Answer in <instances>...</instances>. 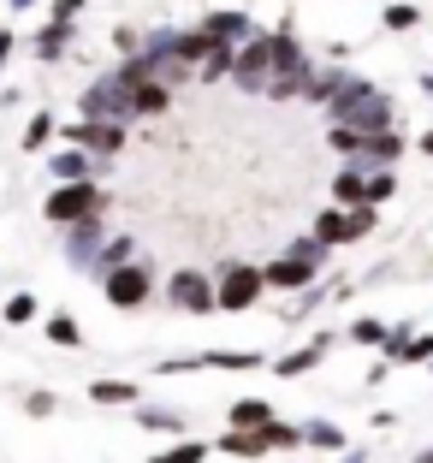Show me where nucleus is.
<instances>
[{
	"label": "nucleus",
	"mask_w": 433,
	"mask_h": 463,
	"mask_svg": "<svg viewBox=\"0 0 433 463\" xmlns=\"http://www.w3.org/2000/svg\"><path fill=\"white\" fill-rule=\"evenodd\" d=\"M202 30H208L214 42H238V36H249V18H244V13H214Z\"/></svg>",
	"instance_id": "obj_9"
},
{
	"label": "nucleus",
	"mask_w": 433,
	"mask_h": 463,
	"mask_svg": "<svg viewBox=\"0 0 433 463\" xmlns=\"http://www.w3.org/2000/svg\"><path fill=\"white\" fill-rule=\"evenodd\" d=\"M386 24H398V30H409V24H416V6H392V13H386Z\"/></svg>",
	"instance_id": "obj_20"
},
{
	"label": "nucleus",
	"mask_w": 433,
	"mask_h": 463,
	"mask_svg": "<svg viewBox=\"0 0 433 463\" xmlns=\"http://www.w3.org/2000/svg\"><path fill=\"white\" fill-rule=\"evenodd\" d=\"M261 422H273V404H261V398L231 404V428H261Z\"/></svg>",
	"instance_id": "obj_11"
},
{
	"label": "nucleus",
	"mask_w": 433,
	"mask_h": 463,
	"mask_svg": "<svg viewBox=\"0 0 433 463\" xmlns=\"http://www.w3.org/2000/svg\"><path fill=\"white\" fill-rule=\"evenodd\" d=\"M380 196H392V173H380V178H368V203H380Z\"/></svg>",
	"instance_id": "obj_19"
},
{
	"label": "nucleus",
	"mask_w": 433,
	"mask_h": 463,
	"mask_svg": "<svg viewBox=\"0 0 433 463\" xmlns=\"http://www.w3.org/2000/svg\"><path fill=\"white\" fill-rule=\"evenodd\" d=\"M231 78L244 83V90H268V78H273V42L256 36L249 48H238V54H231Z\"/></svg>",
	"instance_id": "obj_4"
},
{
	"label": "nucleus",
	"mask_w": 433,
	"mask_h": 463,
	"mask_svg": "<svg viewBox=\"0 0 433 463\" xmlns=\"http://www.w3.org/2000/svg\"><path fill=\"white\" fill-rule=\"evenodd\" d=\"M273 368H279L285 381H291V374H309V368H315V351H297V356H285V363H273Z\"/></svg>",
	"instance_id": "obj_15"
},
{
	"label": "nucleus",
	"mask_w": 433,
	"mask_h": 463,
	"mask_svg": "<svg viewBox=\"0 0 433 463\" xmlns=\"http://www.w3.org/2000/svg\"><path fill=\"white\" fill-rule=\"evenodd\" d=\"M173 303H178V309H190V315H208V309H214V286H208V279H202V273H173Z\"/></svg>",
	"instance_id": "obj_5"
},
{
	"label": "nucleus",
	"mask_w": 433,
	"mask_h": 463,
	"mask_svg": "<svg viewBox=\"0 0 433 463\" xmlns=\"http://www.w3.org/2000/svg\"><path fill=\"white\" fill-rule=\"evenodd\" d=\"M333 191H339V203H344V208H351V203H368V178L339 173V184H333Z\"/></svg>",
	"instance_id": "obj_13"
},
{
	"label": "nucleus",
	"mask_w": 433,
	"mask_h": 463,
	"mask_svg": "<svg viewBox=\"0 0 433 463\" xmlns=\"http://www.w3.org/2000/svg\"><path fill=\"white\" fill-rule=\"evenodd\" d=\"M108 208V196H101V184H89V178H71L66 191L48 196V220L54 226H83V220H95Z\"/></svg>",
	"instance_id": "obj_2"
},
{
	"label": "nucleus",
	"mask_w": 433,
	"mask_h": 463,
	"mask_svg": "<svg viewBox=\"0 0 433 463\" xmlns=\"http://www.w3.org/2000/svg\"><path fill=\"white\" fill-rule=\"evenodd\" d=\"M48 131H54V119H48V113H42V119H30L24 143H30V149H42V143H48Z\"/></svg>",
	"instance_id": "obj_16"
},
{
	"label": "nucleus",
	"mask_w": 433,
	"mask_h": 463,
	"mask_svg": "<svg viewBox=\"0 0 433 463\" xmlns=\"http://www.w3.org/2000/svg\"><path fill=\"white\" fill-rule=\"evenodd\" d=\"M368 232H374V208H368V203H351V208L321 214L315 238H321V244H351V238H368Z\"/></svg>",
	"instance_id": "obj_3"
},
{
	"label": "nucleus",
	"mask_w": 433,
	"mask_h": 463,
	"mask_svg": "<svg viewBox=\"0 0 433 463\" xmlns=\"http://www.w3.org/2000/svg\"><path fill=\"white\" fill-rule=\"evenodd\" d=\"M30 315H36V303H30V298H13V303H6V321H30Z\"/></svg>",
	"instance_id": "obj_18"
},
{
	"label": "nucleus",
	"mask_w": 433,
	"mask_h": 463,
	"mask_svg": "<svg viewBox=\"0 0 433 463\" xmlns=\"http://www.w3.org/2000/svg\"><path fill=\"white\" fill-rule=\"evenodd\" d=\"M89 398H95V404H136V386H125V381H95Z\"/></svg>",
	"instance_id": "obj_12"
},
{
	"label": "nucleus",
	"mask_w": 433,
	"mask_h": 463,
	"mask_svg": "<svg viewBox=\"0 0 433 463\" xmlns=\"http://www.w3.org/2000/svg\"><path fill=\"white\" fill-rule=\"evenodd\" d=\"M48 339H54V345H78V321L54 315V321H48Z\"/></svg>",
	"instance_id": "obj_14"
},
{
	"label": "nucleus",
	"mask_w": 433,
	"mask_h": 463,
	"mask_svg": "<svg viewBox=\"0 0 433 463\" xmlns=\"http://www.w3.org/2000/svg\"><path fill=\"white\" fill-rule=\"evenodd\" d=\"M256 291H261V273H249V268H226V291H220V309H249L256 303Z\"/></svg>",
	"instance_id": "obj_7"
},
{
	"label": "nucleus",
	"mask_w": 433,
	"mask_h": 463,
	"mask_svg": "<svg viewBox=\"0 0 433 463\" xmlns=\"http://www.w3.org/2000/svg\"><path fill=\"white\" fill-rule=\"evenodd\" d=\"M108 298L125 303V309L143 303L149 298V268H108Z\"/></svg>",
	"instance_id": "obj_6"
},
{
	"label": "nucleus",
	"mask_w": 433,
	"mask_h": 463,
	"mask_svg": "<svg viewBox=\"0 0 433 463\" xmlns=\"http://www.w3.org/2000/svg\"><path fill=\"white\" fill-rule=\"evenodd\" d=\"M60 48H66V30L54 24V30H48V36H42V54H60Z\"/></svg>",
	"instance_id": "obj_21"
},
{
	"label": "nucleus",
	"mask_w": 433,
	"mask_h": 463,
	"mask_svg": "<svg viewBox=\"0 0 433 463\" xmlns=\"http://www.w3.org/2000/svg\"><path fill=\"white\" fill-rule=\"evenodd\" d=\"M202 458H208V446H202V439H184V446L173 451V463H202Z\"/></svg>",
	"instance_id": "obj_17"
},
{
	"label": "nucleus",
	"mask_w": 433,
	"mask_h": 463,
	"mask_svg": "<svg viewBox=\"0 0 433 463\" xmlns=\"http://www.w3.org/2000/svg\"><path fill=\"white\" fill-rule=\"evenodd\" d=\"M71 137H78V143H89V149H119V125H101V119H95V125H78V131H71Z\"/></svg>",
	"instance_id": "obj_10"
},
{
	"label": "nucleus",
	"mask_w": 433,
	"mask_h": 463,
	"mask_svg": "<svg viewBox=\"0 0 433 463\" xmlns=\"http://www.w3.org/2000/svg\"><path fill=\"white\" fill-rule=\"evenodd\" d=\"M333 119H339L344 131H392V101L362 78L333 83Z\"/></svg>",
	"instance_id": "obj_1"
},
{
	"label": "nucleus",
	"mask_w": 433,
	"mask_h": 463,
	"mask_svg": "<svg viewBox=\"0 0 433 463\" xmlns=\"http://www.w3.org/2000/svg\"><path fill=\"white\" fill-rule=\"evenodd\" d=\"M309 279H315L309 261L285 256V261H273V268H268V279H261V286H285V291H291V286H309Z\"/></svg>",
	"instance_id": "obj_8"
},
{
	"label": "nucleus",
	"mask_w": 433,
	"mask_h": 463,
	"mask_svg": "<svg viewBox=\"0 0 433 463\" xmlns=\"http://www.w3.org/2000/svg\"><path fill=\"white\" fill-rule=\"evenodd\" d=\"M161 463H173V458H161Z\"/></svg>",
	"instance_id": "obj_22"
}]
</instances>
